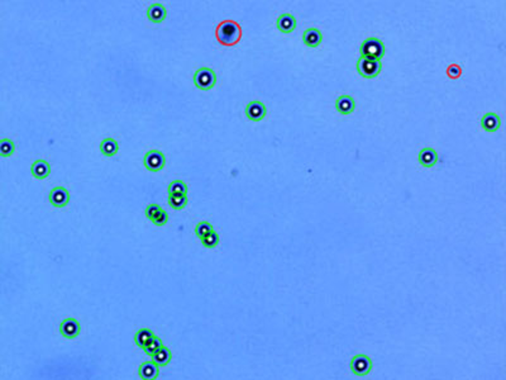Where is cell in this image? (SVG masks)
Returning a JSON list of instances; mask_svg holds the SVG:
<instances>
[{"label":"cell","mask_w":506,"mask_h":380,"mask_svg":"<svg viewBox=\"0 0 506 380\" xmlns=\"http://www.w3.org/2000/svg\"><path fill=\"white\" fill-rule=\"evenodd\" d=\"M217 39L227 47L236 46L242 38V28L234 20H223L217 27Z\"/></svg>","instance_id":"1"},{"label":"cell","mask_w":506,"mask_h":380,"mask_svg":"<svg viewBox=\"0 0 506 380\" xmlns=\"http://www.w3.org/2000/svg\"><path fill=\"white\" fill-rule=\"evenodd\" d=\"M359 51H361V57L380 61L385 55V44L378 38L371 37L362 42Z\"/></svg>","instance_id":"2"},{"label":"cell","mask_w":506,"mask_h":380,"mask_svg":"<svg viewBox=\"0 0 506 380\" xmlns=\"http://www.w3.org/2000/svg\"><path fill=\"white\" fill-rule=\"evenodd\" d=\"M194 84L200 90H210L217 84V74L209 67L199 68L194 75Z\"/></svg>","instance_id":"3"},{"label":"cell","mask_w":506,"mask_h":380,"mask_svg":"<svg viewBox=\"0 0 506 380\" xmlns=\"http://www.w3.org/2000/svg\"><path fill=\"white\" fill-rule=\"evenodd\" d=\"M381 61L361 57L357 62V71L365 79H375L381 72Z\"/></svg>","instance_id":"4"},{"label":"cell","mask_w":506,"mask_h":380,"mask_svg":"<svg viewBox=\"0 0 506 380\" xmlns=\"http://www.w3.org/2000/svg\"><path fill=\"white\" fill-rule=\"evenodd\" d=\"M143 164L146 166V169L150 170V171L157 172L161 171V170L165 167V164H166V157L161 151L152 150L148 151L146 155H144Z\"/></svg>","instance_id":"5"},{"label":"cell","mask_w":506,"mask_h":380,"mask_svg":"<svg viewBox=\"0 0 506 380\" xmlns=\"http://www.w3.org/2000/svg\"><path fill=\"white\" fill-rule=\"evenodd\" d=\"M351 370L353 374L358 375V377H365V375L370 374V372L372 370V360L367 355L358 354V355L352 358Z\"/></svg>","instance_id":"6"},{"label":"cell","mask_w":506,"mask_h":380,"mask_svg":"<svg viewBox=\"0 0 506 380\" xmlns=\"http://www.w3.org/2000/svg\"><path fill=\"white\" fill-rule=\"evenodd\" d=\"M49 203L56 208H63L70 202V194L63 186H56L49 193Z\"/></svg>","instance_id":"7"},{"label":"cell","mask_w":506,"mask_h":380,"mask_svg":"<svg viewBox=\"0 0 506 380\" xmlns=\"http://www.w3.org/2000/svg\"><path fill=\"white\" fill-rule=\"evenodd\" d=\"M146 216L156 226H165L169 221V214L157 204H150L146 208Z\"/></svg>","instance_id":"8"},{"label":"cell","mask_w":506,"mask_h":380,"mask_svg":"<svg viewBox=\"0 0 506 380\" xmlns=\"http://www.w3.org/2000/svg\"><path fill=\"white\" fill-rule=\"evenodd\" d=\"M80 331H81L80 323L77 322L75 318H66V320H63L62 322H61L60 332L63 337H66V339L70 340L76 339L80 335Z\"/></svg>","instance_id":"9"},{"label":"cell","mask_w":506,"mask_h":380,"mask_svg":"<svg viewBox=\"0 0 506 380\" xmlns=\"http://www.w3.org/2000/svg\"><path fill=\"white\" fill-rule=\"evenodd\" d=\"M267 109L263 103L261 101H251L250 104L246 107V115L250 120L253 122H259L266 117Z\"/></svg>","instance_id":"10"},{"label":"cell","mask_w":506,"mask_h":380,"mask_svg":"<svg viewBox=\"0 0 506 380\" xmlns=\"http://www.w3.org/2000/svg\"><path fill=\"white\" fill-rule=\"evenodd\" d=\"M354 108H356V103H354V99L349 95H340L339 98L335 101V109L340 113V114L348 115L351 113L354 112Z\"/></svg>","instance_id":"11"},{"label":"cell","mask_w":506,"mask_h":380,"mask_svg":"<svg viewBox=\"0 0 506 380\" xmlns=\"http://www.w3.org/2000/svg\"><path fill=\"white\" fill-rule=\"evenodd\" d=\"M276 25H277V28L280 32L291 33V32H294V29L296 28V19H295V16L291 15V14H288V13L281 14V15L277 18V23H276Z\"/></svg>","instance_id":"12"},{"label":"cell","mask_w":506,"mask_h":380,"mask_svg":"<svg viewBox=\"0 0 506 380\" xmlns=\"http://www.w3.org/2000/svg\"><path fill=\"white\" fill-rule=\"evenodd\" d=\"M419 162L424 167H433L438 162V153L432 147L423 148L419 152Z\"/></svg>","instance_id":"13"},{"label":"cell","mask_w":506,"mask_h":380,"mask_svg":"<svg viewBox=\"0 0 506 380\" xmlns=\"http://www.w3.org/2000/svg\"><path fill=\"white\" fill-rule=\"evenodd\" d=\"M158 365L156 364L155 361H148V363H143V364L139 367L138 374L139 378L144 380H153L158 377Z\"/></svg>","instance_id":"14"},{"label":"cell","mask_w":506,"mask_h":380,"mask_svg":"<svg viewBox=\"0 0 506 380\" xmlns=\"http://www.w3.org/2000/svg\"><path fill=\"white\" fill-rule=\"evenodd\" d=\"M148 19L153 23H161L166 19V8L162 4L155 3L147 10Z\"/></svg>","instance_id":"15"},{"label":"cell","mask_w":506,"mask_h":380,"mask_svg":"<svg viewBox=\"0 0 506 380\" xmlns=\"http://www.w3.org/2000/svg\"><path fill=\"white\" fill-rule=\"evenodd\" d=\"M321 39H323V36H321L320 30L316 29V28H309L304 32L302 34V41L308 47H318L319 44L321 43Z\"/></svg>","instance_id":"16"},{"label":"cell","mask_w":506,"mask_h":380,"mask_svg":"<svg viewBox=\"0 0 506 380\" xmlns=\"http://www.w3.org/2000/svg\"><path fill=\"white\" fill-rule=\"evenodd\" d=\"M30 171H32V175L34 176L35 179L38 180H42V179H46L47 176L49 175L51 172V166L47 161L44 160H37L34 164L30 167Z\"/></svg>","instance_id":"17"},{"label":"cell","mask_w":506,"mask_h":380,"mask_svg":"<svg viewBox=\"0 0 506 380\" xmlns=\"http://www.w3.org/2000/svg\"><path fill=\"white\" fill-rule=\"evenodd\" d=\"M500 117L498 114H495V113H487L481 119L482 128L487 132H496L500 128Z\"/></svg>","instance_id":"18"},{"label":"cell","mask_w":506,"mask_h":380,"mask_svg":"<svg viewBox=\"0 0 506 380\" xmlns=\"http://www.w3.org/2000/svg\"><path fill=\"white\" fill-rule=\"evenodd\" d=\"M171 359H172L171 351H170V349L165 348V346H161V348L152 355V361H155L158 367H166V365H169Z\"/></svg>","instance_id":"19"},{"label":"cell","mask_w":506,"mask_h":380,"mask_svg":"<svg viewBox=\"0 0 506 380\" xmlns=\"http://www.w3.org/2000/svg\"><path fill=\"white\" fill-rule=\"evenodd\" d=\"M100 151L104 156L112 157L118 153V151H119V145H118L117 141L113 140V138H105V140L101 141Z\"/></svg>","instance_id":"20"},{"label":"cell","mask_w":506,"mask_h":380,"mask_svg":"<svg viewBox=\"0 0 506 380\" xmlns=\"http://www.w3.org/2000/svg\"><path fill=\"white\" fill-rule=\"evenodd\" d=\"M153 336H155V335H153V332L151 331L150 328H141V330L136 334V336H134V342L137 344V346L143 349L144 346L150 342V340L152 339Z\"/></svg>","instance_id":"21"},{"label":"cell","mask_w":506,"mask_h":380,"mask_svg":"<svg viewBox=\"0 0 506 380\" xmlns=\"http://www.w3.org/2000/svg\"><path fill=\"white\" fill-rule=\"evenodd\" d=\"M188 204V197L185 194H179L174 195L170 194L169 197V205L172 209H176V211H180V209H184Z\"/></svg>","instance_id":"22"},{"label":"cell","mask_w":506,"mask_h":380,"mask_svg":"<svg viewBox=\"0 0 506 380\" xmlns=\"http://www.w3.org/2000/svg\"><path fill=\"white\" fill-rule=\"evenodd\" d=\"M188 193V185H186L184 181H172L169 185V194L179 195V194H185Z\"/></svg>","instance_id":"23"},{"label":"cell","mask_w":506,"mask_h":380,"mask_svg":"<svg viewBox=\"0 0 506 380\" xmlns=\"http://www.w3.org/2000/svg\"><path fill=\"white\" fill-rule=\"evenodd\" d=\"M15 151V146H14L13 141L8 140V138H4L0 142V155L3 157L11 156Z\"/></svg>","instance_id":"24"},{"label":"cell","mask_w":506,"mask_h":380,"mask_svg":"<svg viewBox=\"0 0 506 380\" xmlns=\"http://www.w3.org/2000/svg\"><path fill=\"white\" fill-rule=\"evenodd\" d=\"M161 346H162V341H161L160 337L153 336L152 339L150 340V342H148V344L146 345V346H144L143 350H144V353L147 354L148 356H152L153 354H155L156 351H157L158 349L161 348Z\"/></svg>","instance_id":"25"},{"label":"cell","mask_w":506,"mask_h":380,"mask_svg":"<svg viewBox=\"0 0 506 380\" xmlns=\"http://www.w3.org/2000/svg\"><path fill=\"white\" fill-rule=\"evenodd\" d=\"M213 231H214V228H213L212 224L208 223V222H200V223L196 224L195 227V233L200 240H202L203 237H205V236L209 235V233H212Z\"/></svg>","instance_id":"26"},{"label":"cell","mask_w":506,"mask_h":380,"mask_svg":"<svg viewBox=\"0 0 506 380\" xmlns=\"http://www.w3.org/2000/svg\"><path fill=\"white\" fill-rule=\"evenodd\" d=\"M202 244L203 246H205L207 249H214V247L218 246L219 244V235L213 231L212 233H209V235L202 238Z\"/></svg>","instance_id":"27"},{"label":"cell","mask_w":506,"mask_h":380,"mask_svg":"<svg viewBox=\"0 0 506 380\" xmlns=\"http://www.w3.org/2000/svg\"><path fill=\"white\" fill-rule=\"evenodd\" d=\"M447 74H448V76L451 79H458L462 75V68L458 65H451L448 67V70H447Z\"/></svg>","instance_id":"28"}]
</instances>
